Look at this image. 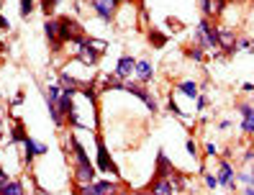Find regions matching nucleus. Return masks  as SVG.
Returning a JSON list of instances; mask_svg holds the SVG:
<instances>
[{
  "instance_id": "f257e3e1",
  "label": "nucleus",
  "mask_w": 254,
  "mask_h": 195,
  "mask_svg": "<svg viewBox=\"0 0 254 195\" xmlns=\"http://www.w3.org/2000/svg\"><path fill=\"white\" fill-rule=\"evenodd\" d=\"M195 41H198V47H201L203 51H211V49H219V29L203 18L201 23H198V31H195Z\"/></svg>"
},
{
  "instance_id": "f03ea898",
  "label": "nucleus",
  "mask_w": 254,
  "mask_h": 195,
  "mask_svg": "<svg viewBox=\"0 0 254 195\" xmlns=\"http://www.w3.org/2000/svg\"><path fill=\"white\" fill-rule=\"evenodd\" d=\"M123 90H126V93H131V95H136V98H139V100H141L144 105H149V111H152V113L159 108V105H157V100H154V98H152L147 90H144V87H141L139 82H123Z\"/></svg>"
},
{
  "instance_id": "7ed1b4c3",
  "label": "nucleus",
  "mask_w": 254,
  "mask_h": 195,
  "mask_svg": "<svg viewBox=\"0 0 254 195\" xmlns=\"http://www.w3.org/2000/svg\"><path fill=\"white\" fill-rule=\"evenodd\" d=\"M98 167H101L103 172H111V175H119V167H116V162L111 159V154H108L105 149V141L98 136Z\"/></svg>"
},
{
  "instance_id": "20e7f679",
  "label": "nucleus",
  "mask_w": 254,
  "mask_h": 195,
  "mask_svg": "<svg viewBox=\"0 0 254 195\" xmlns=\"http://www.w3.org/2000/svg\"><path fill=\"white\" fill-rule=\"evenodd\" d=\"M119 3H121V0H93V8H95V13L101 16V21L111 23L113 16H116V8H119Z\"/></svg>"
},
{
  "instance_id": "39448f33",
  "label": "nucleus",
  "mask_w": 254,
  "mask_h": 195,
  "mask_svg": "<svg viewBox=\"0 0 254 195\" xmlns=\"http://www.w3.org/2000/svg\"><path fill=\"white\" fill-rule=\"evenodd\" d=\"M219 49L223 54H234L237 51V33L229 29H219Z\"/></svg>"
},
{
  "instance_id": "423d86ee",
  "label": "nucleus",
  "mask_w": 254,
  "mask_h": 195,
  "mask_svg": "<svg viewBox=\"0 0 254 195\" xmlns=\"http://www.w3.org/2000/svg\"><path fill=\"white\" fill-rule=\"evenodd\" d=\"M23 146H26V164H31L39 154H47V144H39V141L31 139V136L23 139Z\"/></svg>"
},
{
  "instance_id": "0eeeda50",
  "label": "nucleus",
  "mask_w": 254,
  "mask_h": 195,
  "mask_svg": "<svg viewBox=\"0 0 254 195\" xmlns=\"http://www.w3.org/2000/svg\"><path fill=\"white\" fill-rule=\"evenodd\" d=\"M134 75H136V82H139V85H147L152 80V75H154L152 62L149 59H139V62H136V67H134Z\"/></svg>"
},
{
  "instance_id": "6e6552de",
  "label": "nucleus",
  "mask_w": 254,
  "mask_h": 195,
  "mask_svg": "<svg viewBox=\"0 0 254 195\" xmlns=\"http://www.w3.org/2000/svg\"><path fill=\"white\" fill-rule=\"evenodd\" d=\"M219 185H223V188H234V180H237V172H234V167L226 162V159H221L219 164Z\"/></svg>"
},
{
  "instance_id": "1a4fd4ad",
  "label": "nucleus",
  "mask_w": 254,
  "mask_h": 195,
  "mask_svg": "<svg viewBox=\"0 0 254 195\" xmlns=\"http://www.w3.org/2000/svg\"><path fill=\"white\" fill-rule=\"evenodd\" d=\"M75 182L77 185H93L95 182V167L93 164H77L75 167Z\"/></svg>"
},
{
  "instance_id": "9d476101",
  "label": "nucleus",
  "mask_w": 254,
  "mask_h": 195,
  "mask_svg": "<svg viewBox=\"0 0 254 195\" xmlns=\"http://www.w3.org/2000/svg\"><path fill=\"white\" fill-rule=\"evenodd\" d=\"M149 190L154 195H175V185L169 182V177H154Z\"/></svg>"
},
{
  "instance_id": "9b49d317",
  "label": "nucleus",
  "mask_w": 254,
  "mask_h": 195,
  "mask_svg": "<svg viewBox=\"0 0 254 195\" xmlns=\"http://www.w3.org/2000/svg\"><path fill=\"white\" fill-rule=\"evenodd\" d=\"M239 111H241V131L244 134H254V108L249 103H241L239 105Z\"/></svg>"
},
{
  "instance_id": "f8f14e48",
  "label": "nucleus",
  "mask_w": 254,
  "mask_h": 195,
  "mask_svg": "<svg viewBox=\"0 0 254 195\" xmlns=\"http://www.w3.org/2000/svg\"><path fill=\"white\" fill-rule=\"evenodd\" d=\"M134 67H136V59L134 57H119V67H116V75H119L123 82H126V77H129L131 72H134Z\"/></svg>"
},
{
  "instance_id": "ddd939ff",
  "label": "nucleus",
  "mask_w": 254,
  "mask_h": 195,
  "mask_svg": "<svg viewBox=\"0 0 254 195\" xmlns=\"http://www.w3.org/2000/svg\"><path fill=\"white\" fill-rule=\"evenodd\" d=\"M44 33H47V41L51 44V49H59V23L57 21H47L44 23Z\"/></svg>"
},
{
  "instance_id": "4468645a",
  "label": "nucleus",
  "mask_w": 254,
  "mask_h": 195,
  "mask_svg": "<svg viewBox=\"0 0 254 195\" xmlns=\"http://www.w3.org/2000/svg\"><path fill=\"white\" fill-rule=\"evenodd\" d=\"M101 87H103V90H123V80L116 75V72L113 75H103Z\"/></svg>"
},
{
  "instance_id": "2eb2a0df",
  "label": "nucleus",
  "mask_w": 254,
  "mask_h": 195,
  "mask_svg": "<svg viewBox=\"0 0 254 195\" xmlns=\"http://www.w3.org/2000/svg\"><path fill=\"white\" fill-rule=\"evenodd\" d=\"M23 193H26V185L21 180H8L0 188V195H23Z\"/></svg>"
},
{
  "instance_id": "dca6fc26",
  "label": "nucleus",
  "mask_w": 254,
  "mask_h": 195,
  "mask_svg": "<svg viewBox=\"0 0 254 195\" xmlns=\"http://www.w3.org/2000/svg\"><path fill=\"white\" fill-rule=\"evenodd\" d=\"M93 188L98 195H116V182H111V180H95Z\"/></svg>"
},
{
  "instance_id": "f3484780",
  "label": "nucleus",
  "mask_w": 254,
  "mask_h": 195,
  "mask_svg": "<svg viewBox=\"0 0 254 195\" xmlns=\"http://www.w3.org/2000/svg\"><path fill=\"white\" fill-rule=\"evenodd\" d=\"M177 90L187 95V98H198V85L193 82V80H183V82H177Z\"/></svg>"
},
{
  "instance_id": "a211bd4d",
  "label": "nucleus",
  "mask_w": 254,
  "mask_h": 195,
  "mask_svg": "<svg viewBox=\"0 0 254 195\" xmlns=\"http://www.w3.org/2000/svg\"><path fill=\"white\" fill-rule=\"evenodd\" d=\"M59 87H77V90H80V87H83V82H80L77 77L62 72V75H59Z\"/></svg>"
},
{
  "instance_id": "6ab92c4d",
  "label": "nucleus",
  "mask_w": 254,
  "mask_h": 195,
  "mask_svg": "<svg viewBox=\"0 0 254 195\" xmlns=\"http://www.w3.org/2000/svg\"><path fill=\"white\" fill-rule=\"evenodd\" d=\"M149 41H152V47L162 49V47H165V44L169 41V36H165L162 31H149Z\"/></svg>"
},
{
  "instance_id": "aec40b11",
  "label": "nucleus",
  "mask_w": 254,
  "mask_h": 195,
  "mask_svg": "<svg viewBox=\"0 0 254 195\" xmlns=\"http://www.w3.org/2000/svg\"><path fill=\"white\" fill-rule=\"evenodd\" d=\"M185 54H187L190 59H193V62H203V59H205V51H203L201 47H193V49H187Z\"/></svg>"
},
{
  "instance_id": "412c9836",
  "label": "nucleus",
  "mask_w": 254,
  "mask_h": 195,
  "mask_svg": "<svg viewBox=\"0 0 254 195\" xmlns=\"http://www.w3.org/2000/svg\"><path fill=\"white\" fill-rule=\"evenodd\" d=\"M237 49H247V51H254V41L249 36H241L237 39Z\"/></svg>"
},
{
  "instance_id": "4be33fe9",
  "label": "nucleus",
  "mask_w": 254,
  "mask_h": 195,
  "mask_svg": "<svg viewBox=\"0 0 254 195\" xmlns=\"http://www.w3.org/2000/svg\"><path fill=\"white\" fill-rule=\"evenodd\" d=\"M34 11V0H21V18H29Z\"/></svg>"
},
{
  "instance_id": "5701e85b",
  "label": "nucleus",
  "mask_w": 254,
  "mask_h": 195,
  "mask_svg": "<svg viewBox=\"0 0 254 195\" xmlns=\"http://www.w3.org/2000/svg\"><path fill=\"white\" fill-rule=\"evenodd\" d=\"M26 136H29V134L23 131V126H21V123H16V126H13V141H21V144H23Z\"/></svg>"
},
{
  "instance_id": "b1692460",
  "label": "nucleus",
  "mask_w": 254,
  "mask_h": 195,
  "mask_svg": "<svg viewBox=\"0 0 254 195\" xmlns=\"http://www.w3.org/2000/svg\"><path fill=\"white\" fill-rule=\"evenodd\" d=\"M203 180H205V188H219V177H216V175H211V172H205L203 175Z\"/></svg>"
},
{
  "instance_id": "393cba45",
  "label": "nucleus",
  "mask_w": 254,
  "mask_h": 195,
  "mask_svg": "<svg viewBox=\"0 0 254 195\" xmlns=\"http://www.w3.org/2000/svg\"><path fill=\"white\" fill-rule=\"evenodd\" d=\"M59 3H62V0H41V11H44V13H51Z\"/></svg>"
},
{
  "instance_id": "a878e982",
  "label": "nucleus",
  "mask_w": 254,
  "mask_h": 195,
  "mask_svg": "<svg viewBox=\"0 0 254 195\" xmlns=\"http://www.w3.org/2000/svg\"><path fill=\"white\" fill-rule=\"evenodd\" d=\"M239 180L247 185V188H254V170H252V172H241V175H239Z\"/></svg>"
},
{
  "instance_id": "bb28decb",
  "label": "nucleus",
  "mask_w": 254,
  "mask_h": 195,
  "mask_svg": "<svg viewBox=\"0 0 254 195\" xmlns=\"http://www.w3.org/2000/svg\"><path fill=\"white\" fill-rule=\"evenodd\" d=\"M77 195H98L93 185H77Z\"/></svg>"
},
{
  "instance_id": "cd10ccee",
  "label": "nucleus",
  "mask_w": 254,
  "mask_h": 195,
  "mask_svg": "<svg viewBox=\"0 0 254 195\" xmlns=\"http://www.w3.org/2000/svg\"><path fill=\"white\" fill-rule=\"evenodd\" d=\"M205 154L208 157H213V154H219V146L213 144V141H205Z\"/></svg>"
},
{
  "instance_id": "c85d7f7f",
  "label": "nucleus",
  "mask_w": 254,
  "mask_h": 195,
  "mask_svg": "<svg viewBox=\"0 0 254 195\" xmlns=\"http://www.w3.org/2000/svg\"><path fill=\"white\" fill-rule=\"evenodd\" d=\"M226 3H229V0H213V16H216V13H221L223 8H226Z\"/></svg>"
},
{
  "instance_id": "c756f323",
  "label": "nucleus",
  "mask_w": 254,
  "mask_h": 195,
  "mask_svg": "<svg viewBox=\"0 0 254 195\" xmlns=\"http://www.w3.org/2000/svg\"><path fill=\"white\" fill-rule=\"evenodd\" d=\"M185 146H187V152L193 154V157L198 154V146H195V141H193V139H187V144H185Z\"/></svg>"
},
{
  "instance_id": "7c9ffc66",
  "label": "nucleus",
  "mask_w": 254,
  "mask_h": 195,
  "mask_svg": "<svg viewBox=\"0 0 254 195\" xmlns=\"http://www.w3.org/2000/svg\"><path fill=\"white\" fill-rule=\"evenodd\" d=\"M205 105H208V98L205 95H198V111H203Z\"/></svg>"
},
{
  "instance_id": "2f4dec72",
  "label": "nucleus",
  "mask_w": 254,
  "mask_h": 195,
  "mask_svg": "<svg viewBox=\"0 0 254 195\" xmlns=\"http://www.w3.org/2000/svg\"><path fill=\"white\" fill-rule=\"evenodd\" d=\"M219 129H221V131H226V129H231V121H229V118H223V121L219 123Z\"/></svg>"
},
{
  "instance_id": "473e14b6",
  "label": "nucleus",
  "mask_w": 254,
  "mask_h": 195,
  "mask_svg": "<svg viewBox=\"0 0 254 195\" xmlns=\"http://www.w3.org/2000/svg\"><path fill=\"white\" fill-rule=\"evenodd\" d=\"M8 29H11V23H8L3 16H0V31H8Z\"/></svg>"
},
{
  "instance_id": "72a5a7b5",
  "label": "nucleus",
  "mask_w": 254,
  "mask_h": 195,
  "mask_svg": "<svg viewBox=\"0 0 254 195\" xmlns=\"http://www.w3.org/2000/svg\"><path fill=\"white\" fill-rule=\"evenodd\" d=\"M23 103V93H18L16 98H13V105H21Z\"/></svg>"
},
{
  "instance_id": "f704fd0d",
  "label": "nucleus",
  "mask_w": 254,
  "mask_h": 195,
  "mask_svg": "<svg viewBox=\"0 0 254 195\" xmlns=\"http://www.w3.org/2000/svg\"><path fill=\"white\" fill-rule=\"evenodd\" d=\"M244 93H254V85L252 82H244Z\"/></svg>"
},
{
  "instance_id": "c9c22d12",
  "label": "nucleus",
  "mask_w": 254,
  "mask_h": 195,
  "mask_svg": "<svg viewBox=\"0 0 254 195\" xmlns=\"http://www.w3.org/2000/svg\"><path fill=\"white\" fill-rule=\"evenodd\" d=\"M134 195H154V193H152V190H136Z\"/></svg>"
},
{
  "instance_id": "e433bc0d",
  "label": "nucleus",
  "mask_w": 254,
  "mask_h": 195,
  "mask_svg": "<svg viewBox=\"0 0 254 195\" xmlns=\"http://www.w3.org/2000/svg\"><path fill=\"white\" fill-rule=\"evenodd\" d=\"M247 195H254V188H247Z\"/></svg>"
},
{
  "instance_id": "4c0bfd02",
  "label": "nucleus",
  "mask_w": 254,
  "mask_h": 195,
  "mask_svg": "<svg viewBox=\"0 0 254 195\" xmlns=\"http://www.w3.org/2000/svg\"><path fill=\"white\" fill-rule=\"evenodd\" d=\"M116 195H123V193H116Z\"/></svg>"
},
{
  "instance_id": "58836bf2",
  "label": "nucleus",
  "mask_w": 254,
  "mask_h": 195,
  "mask_svg": "<svg viewBox=\"0 0 254 195\" xmlns=\"http://www.w3.org/2000/svg\"><path fill=\"white\" fill-rule=\"evenodd\" d=\"M90 3H93V0H90Z\"/></svg>"
}]
</instances>
